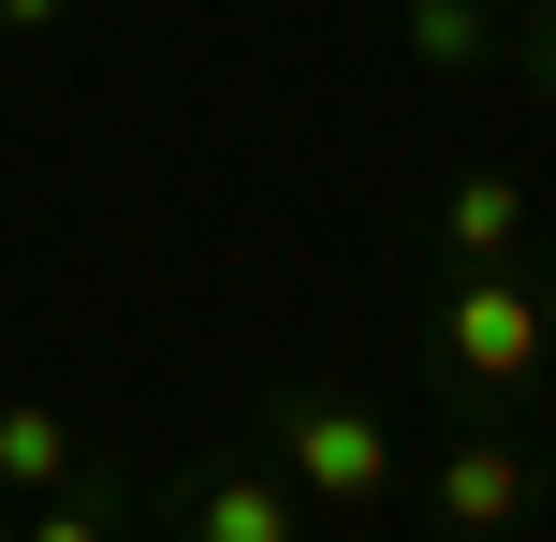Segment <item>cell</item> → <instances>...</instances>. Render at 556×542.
<instances>
[{"instance_id": "1", "label": "cell", "mask_w": 556, "mask_h": 542, "mask_svg": "<svg viewBox=\"0 0 556 542\" xmlns=\"http://www.w3.org/2000/svg\"><path fill=\"white\" fill-rule=\"evenodd\" d=\"M278 484H293V499H337V514H381V499H395V440H381V411H352V396H323V381H293V396H278Z\"/></svg>"}, {"instance_id": "2", "label": "cell", "mask_w": 556, "mask_h": 542, "mask_svg": "<svg viewBox=\"0 0 556 542\" xmlns=\"http://www.w3.org/2000/svg\"><path fill=\"white\" fill-rule=\"evenodd\" d=\"M440 352H454V381H528L542 367V308L498 279V264H469L454 308H440Z\"/></svg>"}, {"instance_id": "3", "label": "cell", "mask_w": 556, "mask_h": 542, "mask_svg": "<svg viewBox=\"0 0 556 542\" xmlns=\"http://www.w3.org/2000/svg\"><path fill=\"white\" fill-rule=\"evenodd\" d=\"M528 484H542V469L513 455V440H454V455H440V484H425V499H440V528H454V542H498L513 514H528Z\"/></svg>"}, {"instance_id": "4", "label": "cell", "mask_w": 556, "mask_h": 542, "mask_svg": "<svg viewBox=\"0 0 556 542\" xmlns=\"http://www.w3.org/2000/svg\"><path fill=\"white\" fill-rule=\"evenodd\" d=\"M176 528L191 542H293V484L278 469H191L176 484Z\"/></svg>"}, {"instance_id": "5", "label": "cell", "mask_w": 556, "mask_h": 542, "mask_svg": "<svg viewBox=\"0 0 556 542\" xmlns=\"http://www.w3.org/2000/svg\"><path fill=\"white\" fill-rule=\"evenodd\" d=\"M440 235H454V264H513V250H528V176H513V162H469L440 191Z\"/></svg>"}, {"instance_id": "6", "label": "cell", "mask_w": 556, "mask_h": 542, "mask_svg": "<svg viewBox=\"0 0 556 542\" xmlns=\"http://www.w3.org/2000/svg\"><path fill=\"white\" fill-rule=\"evenodd\" d=\"M395 45H410V74H483V59H498V15H483V0H395Z\"/></svg>"}, {"instance_id": "7", "label": "cell", "mask_w": 556, "mask_h": 542, "mask_svg": "<svg viewBox=\"0 0 556 542\" xmlns=\"http://www.w3.org/2000/svg\"><path fill=\"white\" fill-rule=\"evenodd\" d=\"M74 411H45V396H0V484H15V499H59V484H74Z\"/></svg>"}, {"instance_id": "8", "label": "cell", "mask_w": 556, "mask_h": 542, "mask_svg": "<svg viewBox=\"0 0 556 542\" xmlns=\"http://www.w3.org/2000/svg\"><path fill=\"white\" fill-rule=\"evenodd\" d=\"M29 542H117V499H74V484H59L45 514H29Z\"/></svg>"}, {"instance_id": "9", "label": "cell", "mask_w": 556, "mask_h": 542, "mask_svg": "<svg viewBox=\"0 0 556 542\" xmlns=\"http://www.w3.org/2000/svg\"><path fill=\"white\" fill-rule=\"evenodd\" d=\"M528 88H542V103H556V0H542V15H528Z\"/></svg>"}, {"instance_id": "10", "label": "cell", "mask_w": 556, "mask_h": 542, "mask_svg": "<svg viewBox=\"0 0 556 542\" xmlns=\"http://www.w3.org/2000/svg\"><path fill=\"white\" fill-rule=\"evenodd\" d=\"M0 29H15V45H29V29H59V0H0Z\"/></svg>"}, {"instance_id": "11", "label": "cell", "mask_w": 556, "mask_h": 542, "mask_svg": "<svg viewBox=\"0 0 556 542\" xmlns=\"http://www.w3.org/2000/svg\"><path fill=\"white\" fill-rule=\"evenodd\" d=\"M528 308H542V352H556V279H542V293H528Z\"/></svg>"}, {"instance_id": "12", "label": "cell", "mask_w": 556, "mask_h": 542, "mask_svg": "<svg viewBox=\"0 0 556 542\" xmlns=\"http://www.w3.org/2000/svg\"><path fill=\"white\" fill-rule=\"evenodd\" d=\"M528 15H542V0H528Z\"/></svg>"}]
</instances>
